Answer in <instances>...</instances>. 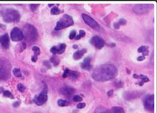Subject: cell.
Here are the masks:
<instances>
[{
  "mask_svg": "<svg viewBox=\"0 0 157 113\" xmlns=\"http://www.w3.org/2000/svg\"><path fill=\"white\" fill-rule=\"evenodd\" d=\"M58 105L60 107H65L69 105V103L67 101L63 99H59L58 101Z\"/></svg>",
  "mask_w": 157,
  "mask_h": 113,
  "instance_id": "cell-23",
  "label": "cell"
},
{
  "mask_svg": "<svg viewBox=\"0 0 157 113\" xmlns=\"http://www.w3.org/2000/svg\"><path fill=\"white\" fill-rule=\"evenodd\" d=\"M149 47L147 46H142L138 49V52L139 53H143L147 51L148 50Z\"/></svg>",
  "mask_w": 157,
  "mask_h": 113,
  "instance_id": "cell-27",
  "label": "cell"
},
{
  "mask_svg": "<svg viewBox=\"0 0 157 113\" xmlns=\"http://www.w3.org/2000/svg\"><path fill=\"white\" fill-rule=\"evenodd\" d=\"M38 113V112H36V113Z\"/></svg>",
  "mask_w": 157,
  "mask_h": 113,
  "instance_id": "cell-47",
  "label": "cell"
},
{
  "mask_svg": "<svg viewBox=\"0 0 157 113\" xmlns=\"http://www.w3.org/2000/svg\"><path fill=\"white\" fill-rule=\"evenodd\" d=\"M117 23L119 24L120 26L125 25L126 24L127 21L124 18H121V19H119V21H118Z\"/></svg>",
  "mask_w": 157,
  "mask_h": 113,
  "instance_id": "cell-32",
  "label": "cell"
},
{
  "mask_svg": "<svg viewBox=\"0 0 157 113\" xmlns=\"http://www.w3.org/2000/svg\"><path fill=\"white\" fill-rule=\"evenodd\" d=\"M72 47L74 49H76L78 48V45H74Z\"/></svg>",
  "mask_w": 157,
  "mask_h": 113,
  "instance_id": "cell-44",
  "label": "cell"
},
{
  "mask_svg": "<svg viewBox=\"0 0 157 113\" xmlns=\"http://www.w3.org/2000/svg\"><path fill=\"white\" fill-rule=\"evenodd\" d=\"M73 100L75 102H80L82 101V98L80 96L75 95L73 96Z\"/></svg>",
  "mask_w": 157,
  "mask_h": 113,
  "instance_id": "cell-30",
  "label": "cell"
},
{
  "mask_svg": "<svg viewBox=\"0 0 157 113\" xmlns=\"http://www.w3.org/2000/svg\"><path fill=\"white\" fill-rule=\"evenodd\" d=\"M79 75L80 73L78 71L71 70L69 69H66L64 70L62 76L64 78H66L69 77L72 80H76L78 78Z\"/></svg>",
  "mask_w": 157,
  "mask_h": 113,
  "instance_id": "cell-13",
  "label": "cell"
},
{
  "mask_svg": "<svg viewBox=\"0 0 157 113\" xmlns=\"http://www.w3.org/2000/svg\"><path fill=\"white\" fill-rule=\"evenodd\" d=\"M4 91V90L3 87H0V94L2 93H3Z\"/></svg>",
  "mask_w": 157,
  "mask_h": 113,
  "instance_id": "cell-43",
  "label": "cell"
},
{
  "mask_svg": "<svg viewBox=\"0 0 157 113\" xmlns=\"http://www.w3.org/2000/svg\"><path fill=\"white\" fill-rule=\"evenodd\" d=\"M142 94L143 92L140 91H128L124 93V98L128 101H130L139 98Z\"/></svg>",
  "mask_w": 157,
  "mask_h": 113,
  "instance_id": "cell-11",
  "label": "cell"
},
{
  "mask_svg": "<svg viewBox=\"0 0 157 113\" xmlns=\"http://www.w3.org/2000/svg\"><path fill=\"white\" fill-rule=\"evenodd\" d=\"M85 35H86V32H85L84 30H80L78 36L80 37L81 38L82 37H84Z\"/></svg>",
  "mask_w": 157,
  "mask_h": 113,
  "instance_id": "cell-35",
  "label": "cell"
},
{
  "mask_svg": "<svg viewBox=\"0 0 157 113\" xmlns=\"http://www.w3.org/2000/svg\"><path fill=\"white\" fill-rule=\"evenodd\" d=\"M32 49L34 52V55L32 57V60L33 62H36L38 59V55H40V49L37 46H34Z\"/></svg>",
  "mask_w": 157,
  "mask_h": 113,
  "instance_id": "cell-19",
  "label": "cell"
},
{
  "mask_svg": "<svg viewBox=\"0 0 157 113\" xmlns=\"http://www.w3.org/2000/svg\"><path fill=\"white\" fill-rule=\"evenodd\" d=\"M61 13V10L57 6L53 7L51 10V14L52 15H58Z\"/></svg>",
  "mask_w": 157,
  "mask_h": 113,
  "instance_id": "cell-25",
  "label": "cell"
},
{
  "mask_svg": "<svg viewBox=\"0 0 157 113\" xmlns=\"http://www.w3.org/2000/svg\"><path fill=\"white\" fill-rule=\"evenodd\" d=\"M139 79H141V80L139 83V85L140 86H142L145 83L148 82L150 81L149 78L146 75H143V74H140V75H139Z\"/></svg>",
  "mask_w": 157,
  "mask_h": 113,
  "instance_id": "cell-21",
  "label": "cell"
},
{
  "mask_svg": "<svg viewBox=\"0 0 157 113\" xmlns=\"http://www.w3.org/2000/svg\"><path fill=\"white\" fill-rule=\"evenodd\" d=\"M48 100V87L46 83H44V88L42 92L34 99V102L37 105L44 104Z\"/></svg>",
  "mask_w": 157,
  "mask_h": 113,
  "instance_id": "cell-7",
  "label": "cell"
},
{
  "mask_svg": "<svg viewBox=\"0 0 157 113\" xmlns=\"http://www.w3.org/2000/svg\"><path fill=\"white\" fill-rule=\"evenodd\" d=\"M76 36V31L75 30H72L71 32L69 35V39L70 40H73L75 38Z\"/></svg>",
  "mask_w": 157,
  "mask_h": 113,
  "instance_id": "cell-31",
  "label": "cell"
},
{
  "mask_svg": "<svg viewBox=\"0 0 157 113\" xmlns=\"http://www.w3.org/2000/svg\"><path fill=\"white\" fill-rule=\"evenodd\" d=\"M145 59H146V57L142 55V56H140L138 57L137 60V61H142L144 60Z\"/></svg>",
  "mask_w": 157,
  "mask_h": 113,
  "instance_id": "cell-37",
  "label": "cell"
},
{
  "mask_svg": "<svg viewBox=\"0 0 157 113\" xmlns=\"http://www.w3.org/2000/svg\"><path fill=\"white\" fill-rule=\"evenodd\" d=\"M133 76L135 79H139L138 74H136V73H134V74H133Z\"/></svg>",
  "mask_w": 157,
  "mask_h": 113,
  "instance_id": "cell-42",
  "label": "cell"
},
{
  "mask_svg": "<svg viewBox=\"0 0 157 113\" xmlns=\"http://www.w3.org/2000/svg\"><path fill=\"white\" fill-rule=\"evenodd\" d=\"M90 43L98 49H101L104 47L105 42L101 37L94 36L92 37L90 40Z\"/></svg>",
  "mask_w": 157,
  "mask_h": 113,
  "instance_id": "cell-12",
  "label": "cell"
},
{
  "mask_svg": "<svg viewBox=\"0 0 157 113\" xmlns=\"http://www.w3.org/2000/svg\"><path fill=\"white\" fill-rule=\"evenodd\" d=\"M10 35L12 40L13 41H21L24 38L23 31L17 27L13 28Z\"/></svg>",
  "mask_w": 157,
  "mask_h": 113,
  "instance_id": "cell-10",
  "label": "cell"
},
{
  "mask_svg": "<svg viewBox=\"0 0 157 113\" xmlns=\"http://www.w3.org/2000/svg\"><path fill=\"white\" fill-rule=\"evenodd\" d=\"M127 73H128V74H129V73H130V71L128 69H127Z\"/></svg>",
  "mask_w": 157,
  "mask_h": 113,
  "instance_id": "cell-45",
  "label": "cell"
},
{
  "mask_svg": "<svg viewBox=\"0 0 157 113\" xmlns=\"http://www.w3.org/2000/svg\"><path fill=\"white\" fill-rule=\"evenodd\" d=\"M13 72L14 75L16 77H19V78L22 77L20 69H18V68H14L13 70Z\"/></svg>",
  "mask_w": 157,
  "mask_h": 113,
  "instance_id": "cell-26",
  "label": "cell"
},
{
  "mask_svg": "<svg viewBox=\"0 0 157 113\" xmlns=\"http://www.w3.org/2000/svg\"><path fill=\"white\" fill-rule=\"evenodd\" d=\"M114 93V91L113 89H111V90H109L108 92H107V94L108 95V96H111L113 95Z\"/></svg>",
  "mask_w": 157,
  "mask_h": 113,
  "instance_id": "cell-38",
  "label": "cell"
},
{
  "mask_svg": "<svg viewBox=\"0 0 157 113\" xmlns=\"http://www.w3.org/2000/svg\"><path fill=\"white\" fill-rule=\"evenodd\" d=\"M113 27L115 29H119L120 28V25L118 23H115L113 24Z\"/></svg>",
  "mask_w": 157,
  "mask_h": 113,
  "instance_id": "cell-39",
  "label": "cell"
},
{
  "mask_svg": "<svg viewBox=\"0 0 157 113\" xmlns=\"http://www.w3.org/2000/svg\"><path fill=\"white\" fill-rule=\"evenodd\" d=\"M144 106L145 109L149 111H153L154 108V94L148 95L144 100Z\"/></svg>",
  "mask_w": 157,
  "mask_h": 113,
  "instance_id": "cell-9",
  "label": "cell"
},
{
  "mask_svg": "<svg viewBox=\"0 0 157 113\" xmlns=\"http://www.w3.org/2000/svg\"><path fill=\"white\" fill-rule=\"evenodd\" d=\"M94 113H112L111 111L105 107L100 106L96 107Z\"/></svg>",
  "mask_w": 157,
  "mask_h": 113,
  "instance_id": "cell-20",
  "label": "cell"
},
{
  "mask_svg": "<svg viewBox=\"0 0 157 113\" xmlns=\"http://www.w3.org/2000/svg\"><path fill=\"white\" fill-rule=\"evenodd\" d=\"M50 61H51V62L54 64V66H56L59 64V59L56 56H53V57H51Z\"/></svg>",
  "mask_w": 157,
  "mask_h": 113,
  "instance_id": "cell-24",
  "label": "cell"
},
{
  "mask_svg": "<svg viewBox=\"0 0 157 113\" xmlns=\"http://www.w3.org/2000/svg\"><path fill=\"white\" fill-rule=\"evenodd\" d=\"M86 106V104L84 103H80L77 105V108L78 109H82Z\"/></svg>",
  "mask_w": 157,
  "mask_h": 113,
  "instance_id": "cell-34",
  "label": "cell"
},
{
  "mask_svg": "<svg viewBox=\"0 0 157 113\" xmlns=\"http://www.w3.org/2000/svg\"><path fill=\"white\" fill-rule=\"evenodd\" d=\"M21 104V102L20 101H16V102H14L13 104V106L14 107H18Z\"/></svg>",
  "mask_w": 157,
  "mask_h": 113,
  "instance_id": "cell-40",
  "label": "cell"
},
{
  "mask_svg": "<svg viewBox=\"0 0 157 113\" xmlns=\"http://www.w3.org/2000/svg\"><path fill=\"white\" fill-rule=\"evenodd\" d=\"M112 111L113 113H125L124 108L121 107H113L112 108Z\"/></svg>",
  "mask_w": 157,
  "mask_h": 113,
  "instance_id": "cell-22",
  "label": "cell"
},
{
  "mask_svg": "<svg viewBox=\"0 0 157 113\" xmlns=\"http://www.w3.org/2000/svg\"><path fill=\"white\" fill-rule=\"evenodd\" d=\"M24 36L27 42L34 43L38 40L39 37L38 31L33 25L26 24L24 27Z\"/></svg>",
  "mask_w": 157,
  "mask_h": 113,
  "instance_id": "cell-3",
  "label": "cell"
},
{
  "mask_svg": "<svg viewBox=\"0 0 157 113\" xmlns=\"http://www.w3.org/2000/svg\"><path fill=\"white\" fill-rule=\"evenodd\" d=\"M82 17L84 22L90 27L96 31H99L100 30L101 26L92 17L85 13L82 14Z\"/></svg>",
  "mask_w": 157,
  "mask_h": 113,
  "instance_id": "cell-8",
  "label": "cell"
},
{
  "mask_svg": "<svg viewBox=\"0 0 157 113\" xmlns=\"http://www.w3.org/2000/svg\"><path fill=\"white\" fill-rule=\"evenodd\" d=\"M75 92V89L71 86H63L59 89V92L62 95L65 96H70L74 93Z\"/></svg>",
  "mask_w": 157,
  "mask_h": 113,
  "instance_id": "cell-14",
  "label": "cell"
},
{
  "mask_svg": "<svg viewBox=\"0 0 157 113\" xmlns=\"http://www.w3.org/2000/svg\"><path fill=\"white\" fill-rule=\"evenodd\" d=\"M3 96L6 97H9V98H11V99H13L14 98V96L11 93V92H10L9 91H4L3 92Z\"/></svg>",
  "mask_w": 157,
  "mask_h": 113,
  "instance_id": "cell-28",
  "label": "cell"
},
{
  "mask_svg": "<svg viewBox=\"0 0 157 113\" xmlns=\"http://www.w3.org/2000/svg\"><path fill=\"white\" fill-rule=\"evenodd\" d=\"M149 52V51L148 50L147 51H145V52H143L142 53V56H147L148 55Z\"/></svg>",
  "mask_w": 157,
  "mask_h": 113,
  "instance_id": "cell-41",
  "label": "cell"
},
{
  "mask_svg": "<svg viewBox=\"0 0 157 113\" xmlns=\"http://www.w3.org/2000/svg\"><path fill=\"white\" fill-rule=\"evenodd\" d=\"M2 15L5 22L8 23L17 22L20 20L21 15L17 10L13 8H7L2 10Z\"/></svg>",
  "mask_w": 157,
  "mask_h": 113,
  "instance_id": "cell-4",
  "label": "cell"
},
{
  "mask_svg": "<svg viewBox=\"0 0 157 113\" xmlns=\"http://www.w3.org/2000/svg\"><path fill=\"white\" fill-rule=\"evenodd\" d=\"M12 64L8 59L0 58V81H7L11 76Z\"/></svg>",
  "mask_w": 157,
  "mask_h": 113,
  "instance_id": "cell-2",
  "label": "cell"
},
{
  "mask_svg": "<svg viewBox=\"0 0 157 113\" xmlns=\"http://www.w3.org/2000/svg\"><path fill=\"white\" fill-rule=\"evenodd\" d=\"M118 74L117 68L110 64H103L96 67L92 73L94 80L96 81L104 82L115 79Z\"/></svg>",
  "mask_w": 157,
  "mask_h": 113,
  "instance_id": "cell-1",
  "label": "cell"
},
{
  "mask_svg": "<svg viewBox=\"0 0 157 113\" xmlns=\"http://www.w3.org/2000/svg\"><path fill=\"white\" fill-rule=\"evenodd\" d=\"M39 6V4H31L30 6V8L33 12H34L36 10Z\"/></svg>",
  "mask_w": 157,
  "mask_h": 113,
  "instance_id": "cell-33",
  "label": "cell"
},
{
  "mask_svg": "<svg viewBox=\"0 0 157 113\" xmlns=\"http://www.w3.org/2000/svg\"><path fill=\"white\" fill-rule=\"evenodd\" d=\"M87 50L86 48L82 49L79 50L77 51L76 52H74L73 55V58L76 60H78L82 58L83 55L87 53Z\"/></svg>",
  "mask_w": 157,
  "mask_h": 113,
  "instance_id": "cell-18",
  "label": "cell"
},
{
  "mask_svg": "<svg viewBox=\"0 0 157 113\" xmlns=\"http://www.w3.org/2000/svg\"><path fill=\"white\" fill-rule=\"evenodd\" d=\"M66 48V45L65 43L60 44L58 46H54L51 48L50 51L53 54H61L64 53Z\"/></svg>",
  "mask_w": 157,
  "mask_h": 113,
  "instance_id": "cell-15",
  "label": "cell"
},
{
  "mask_svg": "<svg viewBox=\"0 0 157 113\" xmlns=\"http://www.w3.org/2000/svg\"><path fill=\"white\" fill-rule=\"evenodd\" d=\"M0 43L4 48L7 49L9 47L10 39L8 34H4L0 36Z\"/></svg>",
  "mask_w": 157,
  "mask_h": 113,
  "instance_id": "cell-16",
  "label": "cell"
},
{
  "mask_svg": "<svg viewBox=\"0 0 157 113\" xmlns=\"http://www.w3.org/2000/svg\"><path fill=\"white\" fill-rule=\"evenodd\" d=\"M91 61V58L90 57H88L85 58L81 65L82 69L85 70H90L92 67Z\"/></svg>",
  "mask_w": 157,
  "mask_h": 113,
  "instance_id": "cell-17",
  "label": "cell"
},
{
  "mask_svg": "<svg viewBox=\"0 0 157 113\" xmlns=\"http://www.w3.org/2000/svg\"><path fill=\"white\" fill-rule=\"evenodd\" d=\"M115 85L117 87H122L123 86V83L122 82L119 81H117L115 83Z\"/></svg>",
  "mask_w": 157,
  "mask_h": 113,
  "instance_id": "cell-36",
  "label": "cell"
},
{
  "mask_svg": "<svg viewBox=\"0 0 157 113\" xmlns=\"http://www.w3.org/2000/svg\"><path fill=\"white\" fill-rule=\"evenodd\" d=\"M73 24L74 21L72 17L68 14H65L61 17L59 21L57 22L55 30L58 31L73 25Z\"/></svg>",
  "mask_w": 157,
  "mask_h": 113,
  "instance_id": "cell-5",
  "label": "cell"
},
{
  "mask_svg": "<svg viewBox=\"0 0 157 113\" xmlns=\"http://www.w3.org/2000/svg\"><path fill=\"white\" fill-rule=\"evenodd\" d=\"M25 86L21 83H19L17 85V89L20 92H23L25 90Z\"/></svg>",
  "mask_w": 157,
  "mask_h": 113,
  "instance_id": "cell-29",
  "label": "cell"
},
{
  "mask_svg": "<svg viewBox=\"0 0 157 113\" xmlns=\"http://www.w3.org/2000/svg\"><path fill=\"white\" fill-rule=\"evenodd\" d=\"M54 4H48V6H49V7H51V6H54Z\"/></svg>",
  "mask_w": 157,
  "mask_h": 113,
  "instance_id": "cell-46",
  "label": "cell"
},
{
  "mask_svg": "<svg viewBox=\"0 0 157 113\" xmlns=\"http://www.w3.org/2000/svg\"><path fill=\"white\" fill-rule=\"evenodd\" d=\"M154 6V4H136L133 6V10L135 13L138 14H143L147 13L151 11Z\"/></svg>",
  "mask_w": 157,
  "mask_h": 113,
  "instance_id": "cell-6",
  "label": "cell"
}]
</instances>
